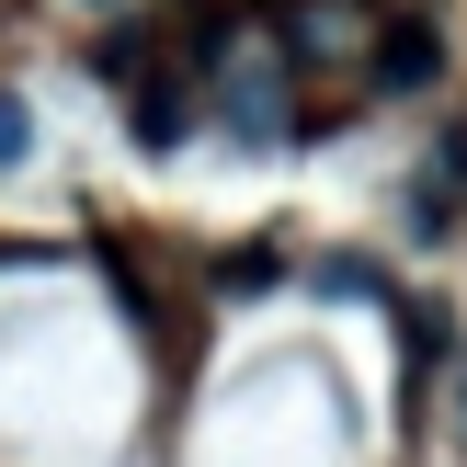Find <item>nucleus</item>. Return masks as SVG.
<instances>
[{
    "mask_svg": "<svg viewBox=\"0 0 467 467\" xmlns=\"http://www.w3.org/2000/svg\"><path fill=\"white\" fill-rule=\"evenodd\" d=\"M433 80H445V35H433L422 12L377 23V91H433Z\"/></svg>",
    "mask_w": 467,
    "mask_h": 467,
    "instance_id": "nucleus-1",
    "label": "nucleus"
},
{
    "mask_svg": "<svg viewBox=\"0 0 467 467\" xmlns=\"http://www.w3.org/2000/svg\"><path fill=\"white\" fill-rule=\"evenodd\" d=\"M445 331H456V319L433 308V296H422V308H400V388H422L433 365H445Z\"/></svg>",
    "mask_w": 467,
    "mask_h": 467,
    "instance_id": "nucleus-2",
    "label": "nucleus"
},
{
    "mask_svg": "<svg viewBox=\"0 0 467 467\" xmlns=\"http://www.w3.org/2000/svg\"><path fill=\"white\" fill-rule=\"evenodd\" d=\"M35 160V114H23V91L0 80V171H23Z\"/></svg>",
    "mask_w": 467,
    "mask_h": 467,
    "instance_id": "nucleus-3",
    "label": "nucleus"
},
{
    "mask_svg": "<svg viewBox=\"0 0 467 467\" xmlns=\"http://www.w3.org/2000/svg\"><path fill=\"white\" fill-rule=\"evenodd\" d=\"M91 12H103V0H91Z\"/></svg>",
    "mask_w": 467,
    "mask_h": 467,
    "instance_id": "nucleus-4",
    "label": "nucleus"
}]
</instances>
